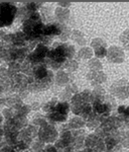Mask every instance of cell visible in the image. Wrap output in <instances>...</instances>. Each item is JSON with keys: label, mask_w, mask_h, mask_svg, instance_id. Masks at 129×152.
<instances>
[{"label": "cell", "mask_w": 129, "mask_h": 152, "mask_svg": "<svg viewBox=\"0 0 129 152\" xmlns=\"http://www.w3.org/2000/svg\"><path fill=\"white\" fill-rule=\"evenodd\" d=\"M74 53L75 48L71 44L55 43L52 48L48 49L45 60L52 68L59 69L63 63H65L68 59H71L73 57Z\"/></svg>", "instance_id": "1"}, {"label": "cell", "mask_w": 129, "mask_h": 152, "mask_svg": "<svg viewBox=\"0 0 129 152\" xmlns=\"http://www.w3.org/2000/svg\"><path fill=\"white\" fill-rule=\"evenodd\" d=\"M17 10V7L11 2H0V28L10 26Z\"/></svg>", "instance_id": "2"}, {"label": "cell", "mask_w": 129, "mask_h": 152, "mask_svg": "<svg viewBox=\"0 0 129 152\" xmlns=\"http://www.w3.org/2000/svg\"><path fill=\"white\" fill-rule=\"evenodd\" d=\"M58 137V132L52 125L45 124L40 131V139L41 142H52Z\"/></svg>", "instance_id": "3"}, {"label": "cell", "mask_w": 129, "mask_h": 152, "mask_svg": "<svg viewBox=\"0 0 129 152\" xmlns=\"http://www.w3.org/2000/svg\"><path fill=\"white\" fill-rule=\"evenodd\" d=\"M63 31V26L60 23H50L45 24L43 31V37H53V36H61Z\"/></svg>", "instance_id": "4"}, {"label": "cell", "mask_w": 129, "mask_h": 152, "mask_svg": "<svg viewBox=\"0 0 129 152\" xmlns=\"http://www.w3.org/2000/svg\"><path fill=\"white\" fill-rule=\"evenodd\" d=\"M70 111V105L67 102H58L52 112H55L63 116H67Z\"/></svg>", "instance_id": "5"}, {"label": "cell", "mask_w": 129, "mask_h": 152, "mask_svg": "<svg viewBox=\"0 0 129 152\" xmlns=\"http://www.w3.org/2000/svg\"><path fill=\"white\" fill-rule=\"evenodd\" d=\"M84 125H85L84 120H83L82 118H80V117H76V118H74V119L71 120L69 126H71L72 128L78 130L79 128H81V127L84 126Z\"/></svg>", "instance_id": "6"}, {"label": "cell", "mask_w": 129, "mask_h": 152, "mask_svg": "<svg viewBox=\"0 0 129 152\" xmlns=\"http://www.w3.org/2000/svg\"><path fill=\"white\" fill-rule=\"evenodd\" d=\"M104 45H105V44H104ZM104 45H100L98 47L95 48V55H96L98 58H103L106 56L107 51H106V48Z\"/></svg>", "instance_id": "7"}, {"label": "cell", "mask_w": 129, "mask_h": 152, "mask_svg": "<svg viewBox=\"0 0 129 152\" xmlns=\"http://www.w3.org/2000/svg\"><path fill=\"white\" fill-rule=\"evenodd\" d=\"M55 15H57V18L59 19V20L61 21H64L66 20V18L69 16V11L68 10H64V9L62 8H59L57 9V11H55Z\"/></svg>", "instance_id": "8"}, {"label": "cell", "mask_w": 129, "mask_h": 152, "mask_svg": "<svg viewBox=\"0 0 129 152\" xmlns=\"http://www.w3.org/2000/svg\"><path fill=\"white\" fill-rule=\"evenodd\" d=\"M57 102H58V99H53L50 102H48V104H45V107H43V110H45V112H48V113H50L53 110L55 105L57 104Z\"/></svg>", "instance_id": "9"}, {"label": "cell", "mask_w": 129, "mask_h": 152, "mask_svg": "<svg viewBox=\"0 0 129 152\" xmlns=\"http://www.w3.org/2000/svg\"><path fill=\"white\" fill-rule=\"evenodd\" d=\"M43 152H58V151H57V149H55V146L48 145V146H45V148H43Z\"/></svg>", "instance_id": "10"}, {"label": "cell", "mask_w": 129, "mask_h": 152, "mask_svg": "<svg viewBox=\"0 0 129 152\" xmlns=\"http://www.w3.org/2000/svg\"><path fill=\"white\" fill-rule=\"evenodd\" d=\"M3 135H4L3 130H2L1 128H0V141H1V138H2V137H3Z\"/></svg>", "instance_id": "11"}, {"label": "cell", "mask_w": 129, "mask_h": 152, "mask_svg": "<svg viewBox=\"0 0 129 152\" xmlns=\"http://www.w3.org/2000/svg\"><path fill=\"white\" fill-rule=\"evenodd\" d=\"M106 152H115V151H114V150H107Z\"/></svg>", "instance_id": "12"}]
</instances>
